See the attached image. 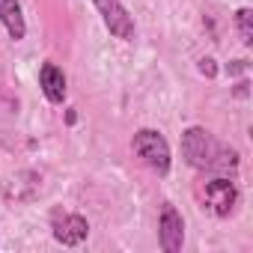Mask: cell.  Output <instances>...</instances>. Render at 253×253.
Listing matches in <instances>:
<instances>
[{"label":"cell","mask_w":253,"mask_h":253,"mask_svg":"<svg viewBox=\"0 0 253 253\" xmlns=\"http://www.w3.org/2000/svg\"><path fill=\"white\" fill-rule=\"evenodd\" d=\"M182 158H185V164L191 170L226 173V176H235L238 164H241L238 149L217 140L209 128H203V125H191V128L182 131Z\"/></svg>","instance_id":"6da1fadb"},{"label":"cell","mask_w":253,"mask_h":253,"mask_svg":"<svg viewBox=\"0 0 253 253\" xmlns=\"http://www.w3.org/2000/svg\"><path fill=\"white\" fill-rule=\"evenodd\" d=\"M194 194H197L200 206L214 217L235 214V209L241 203V191L235 185V176H226V173H203Z\"/></svg>","instance_id":"7a4b0ae2"},{"label":"cell","mask_w":253,"mask_h":253,"mask_svg":"<svg viewBox=\"0 0 253 253\" xmlns=\"http://www.w3.org/2000/svg\"><path fill=\"white\" fill-rule=\"evenodd\" d=\"M131 152L158 176H167L170 167H173L170 143H167V137L158 128H137L134 137H131Z\"/></svg>","instance_id":"3957f363"},{"label":"cell","mask_w":253,"mask_h":253,"mask_svg":"<svg viewBox=\"0 0 253 253\" xmlns=\"http://www.w3.org/2000/svg\"><path fill=\"white\" fill-rule=\"evenodd\" d=\"M92 6L98 9L101 24H104V30H107L113 39H119V42H134L137 24H134V18L128 15V9L122 6V0H92Z\"/></svg>","instance_id":"277c9868"},{"label":"cell","mask_w":253,"mask_h":253,"mask_svg":"<svg viewBox=\"0 0 253 253\" xmlns=\"http://www.w3.org/2000/svg\"><path fill=\"white\" fill-rule=\"evenodd\" d=\"M51 235H54V241H60L63 247H78V244H84L86 235H89V220H86L84 214L54 209V211H51Z\"/></svg>","instance_id":"5b68a950"},{"label":"cell","mask_w":253,"mask_h":253,"mask_svg":"<svg viewBox=\"0 0 253 253\" xmlns=\"http://www.w3.org/2000/svg\"><path fill=\"white\" fill-rule=\"evenodd\" d=\"M158 244L164 253H179L185 247V217L173 203H161L158 209Z\"/></svg>","instance_id":"8992f818"},{"label":"cell","mask_w":253,"mask_h":253,"mask_svg":"<svg viewBox=\"0 0 253 253\" xmlns=\"http://www.w3.org/2000/svg\"><path fill=\"white\" fill-rule=\"evenodd\" d=\"M39 89L45 95V101L51 104H63L66 95H69V81H66V72L57 66V63H42L39 66Z\"/></svg>","instance_id":"52a82bcc"},{"label":"cell","mask_w":253,"mask_h":253,"mask_svg":"<svg viewBox=\"0 0 253 253\" xmlns=\"http://www.w3.org/2000/svg\"><path fill=\"white\" fill-rule=\"evenodd\" d=\"M0 24L6 27L12 42H21L27 36V21H24L21 0H0Z\"/></svg>","instance_id":"ba28073f"},{"label":"cell","mask_w":253,"mask_h":253,"mask_svg":"<svg viewBox=\"0 0 253 253\" xmlns=\"http://www.w3.org/2000/svg\"><path fill=\"white\" fill-rule=\"evenodd\" d=\"M232 21H235V30H238L241 45L250 48V45H253V9H250V6H241Z\"/></svg>","instance_id":"9c48e42d"},{"label":"cell","mask_w":253,"mask_h":253,"mask_svg":"<svg viewBox=\"0 0 253 253\" xmlns=\"http://www.w3.org/2000/svg\"><path fill=\"white\" fill-rule=\"evenodd\" d=\"M244 69H247V63H244V60H232V63L226 66V72H229V75H241Z\"/></svg>","instance_id":"30bf717a"},{"label":"cell","mask_w":253,"mask_h":253,"mask_svg":"<svg viewBox=\"0 0 253 253\" xmlns=\"http://www.w3.org/2000/svg\"><path fill=\"white\" fill-rule=\"evenodd\" d=\"M214 60H200V72H206V75H214V66H211Z\"/></svg>","instance_id":"8fae6325"}]
</instances>
